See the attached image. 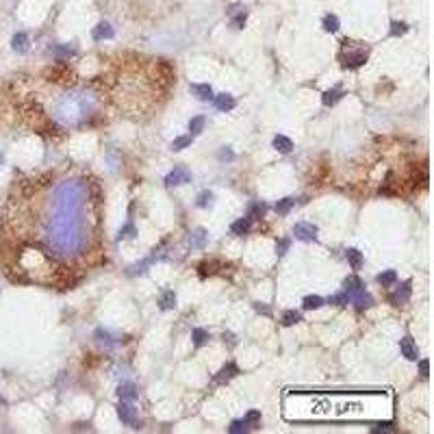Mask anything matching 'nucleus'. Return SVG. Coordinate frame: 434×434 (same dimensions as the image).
Listing matches in <instances>:
<instances>
[{"label": "nucleus", "instance_id": "f03ea898", "mask_svg": "<svg viewBox=\"0 0 434 434\" xmlns=\"http://www.w3.org/2000/svg\"><path fill=\"white\" fill-rule=\"evenodd\" d=\"M367 54H369V50H367V48H358V50L343 48V52L339 54V59H341V65L345 69H358L361 65H365Z\"/></svg>", "mask_w": 434, "mask_h": 434}, {"label": "nucleus", "instance_id": "37998d69", "mask_svg": "<svg viewBox=\"0 0 434 434\" xmlns=\"http://www.w3.org/2000/svg\"><path fill=\"white\" fill-rule=\"evenodd\" d=\"M289 248H291V239H278L276 241V254L278 256H282Z\"/></svg>", "mask_w": 434, "mask_h": 434}, {"label": "nucleus", "instance_id": "aec40b11", "mask_svg": "<svg viewBox=\"0 0 434 434\" xmlns=\"http://www.w3.org/2000/svg\"><path fill=\"white\" fill-rule=\"evenodd\" d=\"M345 259H347V263H349V267H352V269H361L363 263H365L363 252L356 250V248H349L347 252H345Z\"/></svg>", "mask_w": 434, "mask_h": 434}, {"label": "nucleus", "instance_id": "4468645a", "mask_svg": "<svg viewBox=\"0 0 434 434\" xmlns=\"http://www.w3.org/2000/svg\"><path fill=\"white\" fill-rule=\"evenodd\" d=\"M237 373H239V367H237L235 363H228V365H224L222 369H219V373L215 376V382H217V384H224V382L232 380Z\"/></svg>", "mask_w": 434, "mask_h": 434}, {"label": "nucleus", "instance_id": "cd10ccee", "mask_svg": "<svg viewBox=\"0 0 434 434\" xmlns=\"http://www.w3.org/2000/svg\"><path fill=\"white\" fill-rule=\"evenodd\" d=\"M265 213H267V204L263 202H254L250 204V211H248V217L250 219H263Z\"/></svg>", "mask_w": 434, "mask_h": 434}, {"label": "nucleus", "instance_id": "a211bd4d", "mask_svg": "<svg viewBox=\"0 0 434 434\" xmlns=\"http://www.w3.org/2000/svg\"><path fill=\"white\" fill-rule=\"evenodd\" d=\"M93 337H96V341H98V343L104 345V347H115V345L120 343L118 339H115L113 334H111L109 330H104V328H98L96 332H93Z\"/></svg>", "mask_w": 434, "mask_h": 434}, {"label": "nucleus", "instance_id": "49530a36", "mask_svg": "<svg viewBox=\"0 0 434 434\" xmlns=\"http://www.w3.org/2000/svg\"><path fill=\"white\" fill-rule=\"evenodd\" d=\"M254 311L256 312H260V315H272V309L269 306H265V304H260V302H254Z\"/></svg>", "mask_w": 434, "mask_h": 434}, {"label": "nucleus", "instance_id": "c756f323", "mask_svg": "<svg viewBox=\"0 0 434 434\" xmlns=\"http://www.w3.org/2000/svg\"><path fill=\"white\" fill-rule=\"evenodd\" d=\"M293 207H295V200H293V198H282V200H278L274 208H276L278 215H287V213L291 211Z\"/></svg>", "mask_w": 434, "mask_h": 434}, {"label": "nucleus", "instance_id": "de8ad7c7", "mask_svg": "<svg viewBox=\"0 0 434 434\" xmlns=\"http://www.w3.org/2000/svg\"><path fill=\"white\" fill-rule=\"evenodd\" d=\"M393 183V176H389V180H386V185H391ZM380 195H393V191L389 189V187H382L380 189Z\"/></svg>", "mask_w": 434, "mask_h": 434}, {"label": "nucleus", "instance_id": "a19ab883", "mask_svg": "<svg viewBox=\"0 0 434 434\" xmlns=\"http://www.w3.org/2000/svg\"><path fill=\"white\" fill-rule=\"evenodd\" d=\"M135 237V224L133 222H128L126 224V226L122 228V230H120V237L118 239H133Z\"/></svg>", "mask_w": 434, "mask_h": 434}, {"label": "nucleus", "instance_id": "a18cd8bd", "mask_svg": "<svg viewBox=\"0 0 434 434\" xmlns=\"http://www.w3.org/2000/svg\"><path fill=\"white\" fill-rule=\"evenodd\" d=\"M417 361H419V358H417ZM419 371H421L423 378H428V373H430V361H428V358L419 361Z\"/></svg>", "mask_w": 434, "mask_h": 434}, {"label": "nucleus", "instance_id": "423d86ee", "mask_svg": "<svg viewBox=\"0 0 434 434\" xmlns=\"http://www.w3.org/2000/svg\"><path fill=\"white\" fill-rule=\"evenodd\" d=\"M48 76H52V78H48V81H54V83H72L74 74H72V69H69V65L59 63V65H54L52 69H48Z\"/></svg>", "mask_w": 434, "mask_h": 434}, {"label": "nucleus", "instance_id": "f8f14e48", "mask_svg": "<svg viewBox=\"0 0 434 434\" xmlns=\"http://www.w3.org/2000/svg\"><path fill=\"white\" fill-rule=\"evenodd\" d=\"M115 35V31H113V26L109 24V22H100V24L96 26V29L91 31V37H93V41H102V39H111V37Z\"/></svg>", "mask_w": 434, "mask_h": 434}, {"label": "nucleus", "instance_id": "2eb2a0df", "mask_svg": "<svg viewBox=\"0 0 434 434\" xmlns=\"http://www.w3.org/2000/svg\"><path fill=\"white\" fill-rule=\"evenodd\" d=\"M250 228H252V219L250 217H241V219H237V222L230 224V232H232V235H237V237L248 235Z\"/></svg>", "mask_w": 434, "mask_h": 434}, {"label": "nucleus", "instance_id": "79ce46f5", "mask_svg": "<svg viewBox=\"0 0 434 434\" xmlns=\"http://www.w3.org/2000/svg\"><path fill=\"white\" fill-rule=\"evenodd\" d=\"M228 432L230 434H241V432H248V426H245V421L241 419V421H232L230 428H228Z\"/></svg>", "mask_w": 434, "mask_h": 434}, {"label": "nucleus", "instance_id": "8fccbe9b", "mask_svg": "<svg viewBox=\"0 0 434 434\" xmlns=\"http://www.w3.org/2000/svg\"><path fill=\"white\" fill-rule=\"evenodd\" d=\"M0 163H2V155H0Z\"/></svg>", "mask_w": 434, "mask_h": 434}, {"label": "nucleus", "instance_id": "72a5a7b5", "mask_svg": "<svg viewBox=\"0 0 434 434\" xmlns=\"http://www.w3.org/2000/svg\"><path fill=\"white\" fill-rule=\"evenodd\" d=\"M204 124H207V118L204 115H198V118H193L189 122V130H191V135H200L204 130Z\"/></svg>", "mask_w": 434, "mask_h": 434}, {"label": "nucleus", "instance_id": "473e14b6", "mask_svg": "<svg viewBox=\"0 0 434 434\" xmlns=\"http://www.w3.org/2000/svg\"><path fill=\"white\" fill-rule=\"evenodd\" d=\"M302 315L297 311H284L282 312V326H293V324H300Z\"/></svg>", "mask_w": 434, "mask_h": 434}, {"label": "nucleus", "instance_id": "7c9ffc66", "mask_svg": "<svg viewBox=\"0 0 434 434\" xmlns=\"http://www.w3.org/2000/svg\"><path fill=\"white\" fill-rule=\"evenodd\" d=\"M378 282H380L382 287H393V284L398 282V274H395L393 269H389V272H382L380 276H378Z\"/></svg>", "mask_w": 434, "mask_h": 434}, {"label": "nucleus", "instance_id": "ddd939ff", "mask_svg": "<svg viewBox=\"0 0 434 434\" xmlns=\"http://www.w3.org/2000/svg\"><path fill=\"white\" fill-rule=\"evenodd\" d=\"M213 104H215V109H219V111H232L237 100L230 93H219V96H213Z\"/></svg>", "mask_w": 434, "mask_h": 434}, {"label": "nucleus", "instance_id": "39448f33", "mask_svg": "<svg viewBox=\"0 0 434 434\" xmlns=\"http://www.w3.org/2000/svg\"><path fill=\"white\" fill-rule=\"evenodd\" d=\"M118 417L122 419V423H126V426H133L137 421V410H135V406L128 399H122L118 404Z\"/></svg>", "mask_w": 434, "mask_h": 434}, {"label": "nucleus", "instance_id": "4be33fe9", "mask_svg": "<svg viewBox=\"0 0 434 434\" xmlns=\"http://www.w3.org/2000/svg\"><path fill=\"white\" fill-rule=\"evenodd\" d=\"M343 98V91H341V87H334V89H328V91H324V96H321V102H324L326 106H334L339 100Z\"/></svg>", "mask_w": 434, "mask_h": 434}, {"label": "nucleus", "instance_id": "5701e85b", "mask_svg": "<svg viewBox=\"0 0 434 434\" xmlns=\"http://www.w3.org/2000/svg\"><path fill=\"white\" fill-rule=\"evenodd\" d=\"M191 91L195 93V96L200 98V100H213V89H211V85H198V83H193L191 85Z\"/></svg>", "mask_w": 434, "mask_h": 434}, {"label": "nucleus", "instance_id": "2f4dec72", "mask_svg": "<svg viewBox=\"0 0 434 434\" xmlns=\"http://www.w3.org/2000/svg\"><path fill=\"white\" fill-rule=\"evenodd\" d=\"M339 17L334 16V13H328V16L324 17V31H328V33H337L339 31Z\"/></svg>", "mask_w": 434, "mask_h": 434}, {"label": "nucleus", "instance_id": "dca6fc26", "mask_svg": "<svg viewBox=\"0 0 434 434\" xmlns=\"http://www.w3.org/2000/svg\"><path fill=\"white\" fill-rule=\"evenodd\" d=\"M118 395H120L122 399L135 402V399L139 398V391H137V386H135L133 382H124V384H120V386H118Z\"/></svg>", "mask_w": 434, "mask_h": 434}, {"label": "nucleus", "instance_id": "f3484780", "mask_svg": "<svg viewBox=\"0 0 434 434\" xmlns=\"http://www.w3.org/2000/svg\"><path fill=\"white\" fill-rule=\"evenodd\" d=\"M11 46L17 54L29 52V35H26V33H16L13 39H11Z\"/></svg>", "mask_w": 434, "mask_h": 434}, {"label": "nucleus", "instance_id": "1a4fd4ad", "mask_svg": "<svg viewBox=\"0 0 434 434\" xmlns=\"http://www.w3.org/2000/svg\"><path fill=\"white\" fill-rule=\"evenodd\" d=\"M349 302H354L356 311H367L369 306H373V297L365 291V289L358 291V293H352V295H349Z\"/></svg>", "mask_w": 434, "mask_h": 434}, {"label": "nucleus", "instance_id": "6ab92c4d", "mask_svg": "<svg viewBox=\"0 0 434 434\" xmlns=\"http://www.w3.org/2000/svg\"><path fill=\"white\" fill-rule=\"evenodd\" d=\"M363 289H365V282H363L358 276H347L343 280V291H347L349 295H352V293L363 291Z\"/></svg>", "mask_w": 434, "mask_h": 434}, {"label": "nucleus", "instance_id": "f257e3e1", "mask_svg": "<svg viewBox=\"0 0 434 434\" xmlns=\"http://www.w3.org/2000/svg\"><path fill=\"white\" fill-rule=\"evenodd\" d=\"M93 109H96V100L89 93H65L57 102L54 118L65 126H74L93 115Z\"/></svg>", "mask_w": 434, "mask_h": 434}, {"label": "nucleus", "instance_id": "09e8293b", "mask_svg": "<svg viewBox=\"0 0 434 434\" xmlns=\"http://www.w3.org/2000/svg\"><path fill=\"white\" fill-rule=\"evenodd\" d=\"M224 341H228V345H230V347H235V345H237L235 334H230V332H224Z\"/></svg>", "mask_w": 434, "mask_h": 434}, {"label": "nucleus", "instance_id": "4c0bfd02", "mask_svg": "<svg viewBox=\"0 0 434 434\" xmlns=\"http://www.w3.org/2000/svg\"><path fill=\"white\" fill-rule=\"evenodd\" d=\"M245 17H248V13H245V11H239L237 16H235V13H230V24L235 26V29H243Z\"/></svg>", "mask_w": 434, "mask_h": 434}, {"label": "nucleus", "instance_id": "393cba45", "mask_svg": "<svg viewBox=\"0 0 434 434\" xmlns=\"http://www.w3.org/2000/svg\"><path fill=\"white\" fill-rule=\"evenodd\" d=\"M158 306H161V311L176 309V295H174V291H165V293H163L161 300H158Z\"/></svg>", "mask_w": 434, "mask_h": 434}, {"label": "nucleus", "instance_id": "9d476101", "mask_svg": "<svg viewBox=\"0 0 434 434\" xmlns=\"http://www.w3.org/2000/svg\"><path fill=\"white\" fill-rule=\"evenodd\" d=\"M207 230L204 228H198V230H193L189 235V239H187V243H189L191 250H202L204 245H207Z\"/></svg>", "mask_w": 434, "mask_h": 434}, {"label": "nucleus", "instance_id": "412c9836", "mask_svg": "<svg viewBox=\"0 0 434 434\" xmlns=\"http://www.w3.org/2000/svg\"><path fill=\"white\" fill-rule=\"evenodd\" d=\"M274 148H276L280 155H289V152L293 150V141L289 137H284V135H276V137H274Z\"/></svg>", "mask_w": 434, "mask_h": 434}, {"label": "nucleus", "instance_id": "0eeeda50", "mask_svg": "<svg viewBox=\"0 0 434 434\" xmlns=\"http://www.w3.org/2000/svg\"><path fill=\"white\" fill-rule=\"evenodd\" d=\"M191 180V172L187 170V167H176L174 172H170V174L165 176V185L174 187V185H185Z\"/></svg>", "mask_w": 434, "mask_h": 434}, {"label": "nucleus", "instance_id": "c03bdc74", "mask_svg": "<svg viewBox=\"0 0 434 434\" xmlns=\"http://www.w3.org/2000/svg\"><path fill=\"white\" fill-rule=\"evenodd\" d=\"M217 158H219V161H232V158H235V152H232L230 148H222V150H219V155H217Z\"/></svg>", "mask_w": 434, "mask_h": 434}, {"label": "nucleus", "instance_id": "f704fd0d", "mask_svg": "<svg viewBox=\"0 0 434 434\" xmlns=\"http://www.w3.org/2000/svg\"><path fill=\"white\" fill-rule=\"evenodd\" d=\"M349 302V293L347 291H341V293H334V295L328 297V304H334V306H345Z\"/></svg>", "mask_w": 434, "mask_h": 434}, {"label": "nucleus", "instance_id": "9b49d317", "mask_svg": "<svg viewBox=\"0 0 434 434\" xmlns=\"http://www.w3.org/2000/svg\"><path fill=\"white\" fill-rule=\"evenodd\" d=\"M399 349H402V354L408 361H417L419 358V349H417V345H415L413 337H404L402 341H399Z\"/></svg>", "mask_w": 434, "mask_h": 434}, {"label": "nucleus", "instance_id": "6e6552de", "mask_svg": "<svg viewBox=\"0 0 434 434\" xmlns=\"http://www.w3.org/2000/svg\"><path fill=\"white\" fill-rule=\"evenodd\" d=\"M219 267H224L222 260H215V259H211V260H202V263L198 265V274H200V278L215 276V274H219Z\"/></svg>", "mask_w": 434, "mask_h": 434}, {"label": "nucleus", "instance_id": "ea45409f", "mask_svg": "<svg viewBox=\"0 0 434 434\" xmlns=\"http://www.w3.org/2000/svg\"><path fill=\"white\" fill-rule=\"evenodd\" d=\"M371 432H395V423L391 421H384V423H376V426H371Z\"/></svg>", "mask_w": 434, "mask_h": 434}, {"label": "nucleus", "instance_id": "58836bf2", "mask_svg": "<svg viewBox=\"0 0 434 434\" xmlns=\"http://www.w3.org/2000/svg\"><path fill=\"white\" fill-rule=\"evenodd\" d=\"M195 204H198L200 208L211 207V204H213V193H211V191H202V193L198 195V202H195Z\"/></svg>", "mask_w": 434, "mask_h": 434}, {"label": "nucleus", "instance_id": "bb28decb", "mask_svg": "<svg viewBox=\"0 0 434 434\" xmlns=\"http://www.w3.org/2000/svg\"><path fill=\"white\" fill-rule=\"evenodd\" d=\"M191 143H193V135H183V137H176L174 141H172V150L180 152V150H185V148H189Z\"/></svg>", "mask_w": 434, "mask_h": 434}, {"label": "nucleus", "instance_id": "c9c22d12", "mask_svg": "<svg viewBox=\"0 0 434 434\" xmlns=\"http://www.w3.org/2000/svg\"><path fill=\"white\" fill-rule=\"evenodd\" d=\"M243 421H245L248 428H259L260 426V413L259 410H250V413H245Z\"/></svg>", "mask_w": 434, "mask_h": 434}, {"label": "nucleus", "instance_id": "20e7f679", "mask_svg": "<svg viewBox=\"0 0 434 434\" xmlns=\"http://www.w3.org/2000/svg\"><path fill=\"white\" fill-rule=\"evenodd\" d=\"M410 293H413V282L406 280V282H402L398 289H395L393 295H389V302L393 306H402V304H406V302L410 300Z\"/></svg>", "mask_w": 434, "mask_h": 434}, {"label": "nucleus", "instance_id": "b1692460", "mask_svg": "<svg viewBox=\"0 0 434 434\" xmlns=\"http://www.w3.org/2000/svg\"><path fill=\"white\" fill-rule=\"evenodd\" d=\"M50 52L57 54L59 59H69L76 54V48L74 46H50Z\"/></svg>", "mask_w": 434, "mask_h": 434}, {"label": "nucleus", "instance_id": "c85d7f7f", "mask_svg": "<svg viewBox=\"0 0 434 434\" xmlns=\"http://www.w3.org/2000/svg\"><path fill=\"white\" fill-rule=\"evenodd\" d=\"M191 339H193L195 347H202V345L208 343V332L204 328H193V332H191Z\"/></svg>", "mask_w": 434, "mask_h": 434}, {"label": "nucleus", "instance_id": "e433bc0d", "mask_svg": "<svg viewBox=\"0 0 434 434\" xmlns=\"http://www.w3.org/2000/svg\"><path fill=\"white\" fill-rule=\"evenodd\" d=\"M408 33V24L406 22H391V37H399Z\"/></svg>", "mask_w": 434, "mask_h": 434}, {"label": "nucleus", "instance_id": "7ed1b4c3", "mask_svg": "<svg viewBox=\"0 0 434 434\" xmlns=\"http://www.w3.org/2000/svg\"><path fill=\"white\" fill-rule=\"evenodd\" d=\"M317 226L315 224H309V222H300L293 226V235H295V239L300 241H317Z\"/></svg>", "mask_w": 434, "mask_h": 434}, {"label": "nucleus", "instance_id": "a878e982", "mask_svg": "<svg viewBox=\"0 0 434 434\" xmlns=\"http://www.w3.org/2000/svg\"><path fill=\"white\" fill-rule=\"evenodd\" d=\"M326 302H324V297H319V295H309V297H304V302H302V309L304 311H317V309H321Z\"/></svg>", "mask_w": 434, "mask_h": 434}]
</instances>
